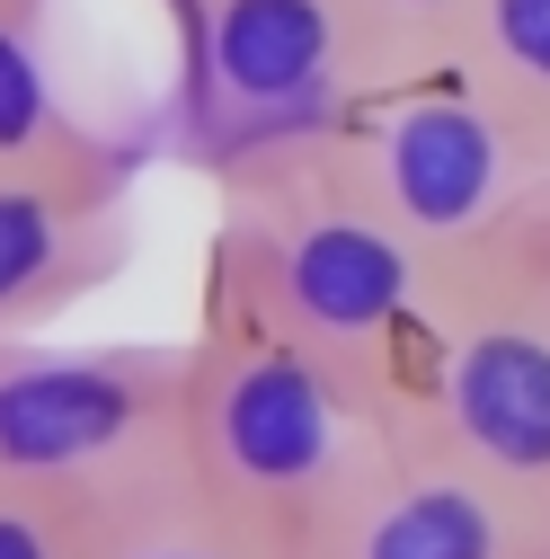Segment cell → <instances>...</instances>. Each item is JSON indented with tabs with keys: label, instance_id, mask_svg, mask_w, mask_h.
I'll list each match as a JSON object with an SVG mask.
<instances>
[{
	"label": "cell",
	"instance_id": "6da1fadb",
	"mask_svg": "<svg viewBox=\"0 0 550 559\" xmlns=\"http://www.w3.org/2000/svg\"><path fill=\"white\" fill-rule=\"evenodd\" d=\"M204 275L240 294L266 329L311 346L328 373H347L382 417H399L418 391V365L444 320V285H453L408 240V223L356 178L347 152L214 187Z\"/></svg>",
	"mask_w": 550,
	"mask_h": 559
},
{
	"label": "cell",
	"instance_id": "7a4b0ae2",
	"mask_svg": "<svg viewBox=\"0 0 550 559\" xmlns=\"http://www.w3.org/2000/svg\"><path fill=\"white\" fill-rule=\"evenodd\" d=\"M382 436H391V417L347 373H328L311 346L266 329L240 294L195 275L178 479L231 533L266 542L275 559H302Z\"/></svg>",
	"mask_w": 550,
	"mask_h": 559
},
{
	"label": "cell",
	"instance_id": "3957f363",
	"mask_svg": "<svg viewBox=\"0 0 550 559\" xmlns=\"http://www.w3.org/2000/svg\"><path fill=\"white\" fill-rule=\"evenodd\" d=\"M169 98L152 152L204 187H240L347 152L364 98L399 72L356 0H160Z\"/></svg>",
	"mask_w": 550,
	"mask_h": 559
},
{
	"label": "cell",
	"instance_id": "277c9868",
	"mask_svg": "<svg viewBox=\"0 0 550 559\" xmlns=\"http://www.w3.org/2000/svg\"><path fill=\"white\" fill-rule=\"evenodd\" d=\"M187 337H0V488L116 507L178 471Z\"/></svg>",
	"mask_w": 550,
	"mask_h": 559
},
{
	"label": "cell",
	"instance_id": "5b68a950",
	"mask_svg": "<svg viewBox=\"0 0 550 559\" xmlns=\"http://www.w3.org/2000/svg\"><path fill=\"white\" fill-rule=\"evenodd\" d=\"M347 160L444 275H462L515 223V204L550 178V143L524 133L444 53L408 62V72H391L364 98V116L347 133Z\"/></svg>",
	"mask_w": 550,
	"mask_h": 559
},
{
	"label": "cell",
	"instance_id": "8992f818",
	"mask_svg": "<svg viewBox=\"0 0 550 559\" xmlns=\"http://www.w3.org/2000/svg\"><path fill=\"white\" fill-rule=\"evenodd\" d=\"M399 427L453 444L462 462L515 479L550 507V320L489 266H462L444 285V320L418 365Z\"/></svg>",
	"mask_w": 550,
	"mask_h": 559
},
{
	"label": "cell",
	"instance_id": "52a82bcc",
	"mask_svg": "<svg viewBox=\"0 0 550 559\" xmlns=\"http://www.w3.org/2000/svg\"><path fill=\"white\" fill-rule=\"evenodd\" d=\"M302 559H550V507L391 417Z\"/></svg>",
	"mask_w": 550,
	"mask_h": 559
},
{
	"label": "cell",
	"instance_id": "ba28073f",
	"mask_svg": "<svg viewBox=\"0 0 550 559\" xmlns=\"http://www.w3.org/2000/svg\"><path fill=\"white\" fill-rule=\"evenodd\" d=\"M143 160H160L152 133H124L81 107L53 45V0H0V178L133 195Z\"/></svg>",
	"mask_w": 550,
	"mask_h": 559
},
{
	"label": "cell",
	"instance_id": "9c48e42d",
	"mask_svg": "<svg viewBox=\"0 0 550 559\" xmlns=\"http://www.w3.org/2000/svg\"><path fill=\"white\" fill-rule=\"evenodd\" d=\"M143 249L133 195L0 178V337H36L45 320H72L98 302Z\"/></svg>",
	"mask_w": 550,
	"mask_h": 559
},
{
	"label": "cell",
	"instance_id": "30bf717a",
	"mask_svg": "<svg viewBox=\"0 0 550 559\" xmlns=\"http://www.w3.org/2000/svg\"><path fill=\"white\" fill-rule=\"evenodd\" d=\"M444 62H462L524 133L550 143V0H470Z\"/></svg>",
	"mask_w": 550,
	"mask_h": 559
},
{
	"label": "cell",
	"instance_id": "8fae6325",
	"mask_svg": "<svg viewBox=\"0 0 550 559\" xmlns=\"http://www.w3.org/2000/svg\"><path fill=\"white\" fill-rule=\"evenodd\" d=\"M98 559H275V550L249 542V533H231V524L169 471V479H152V488H133V498L98 507Z\"/></svg>",
	"mask_w": 550,
	"mask_h": 559
},
{
	"label": "cell",
	"instance_id": "7c38bea8",
	"mask_svg": "<svg viewBox=\"0 0 550 559\" xmlns=\"http://www.w3.org/2000/svg\"><path fill=\"white\" fill-rule=\"evenodd\" d=\"M0 559H98V507L0 488Z\"/></svg>",
	"mask_w": 550,
	"mask_h": 559
},
{
	"label": "cell",
	"instance_id": "4fadbf2b",
	"mask_svg": "<svg viewBox=\"0 0 550 559\" xmlns=\"http://www.w3.org/2000/svg\"><path fill=\"white\" fill-rule=\"evenodd\" d=\"M470 266L506 275V285H515V294H524V302H533V311L550 320V178H541V187H533V195L515 204V223H506V231H498L489 249H479Z\"/></svg>",
	"mask_w": 550,
	"mask_h": 559
},
{
	"label": "cell",
	"instance_id": "5bb4252c",
	"mask_svg": "<svg viewBox=\"0 0 550 559\" xmlns=\"http://www.w3.org/2000/svg\"><path fill=\"white\" fill-rule=\"evenodd\" d=\"M356 10L373 19L382 53L408 72V62H435V53L453 45V27H462V10H470V0H356Z\"/></svg>",
	"mask_w": 550,
	"mask_h": 559
}]
</instances>
